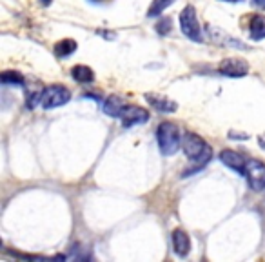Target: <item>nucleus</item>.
I'll return each instance as SVG.
<instances>
[{"instance_id": "nucleus-1", "label": "nucleus", "mask_w": 265, "mask_h": 262, "mask_svg": "<svg viewBox=\"0 0 265 262\" xmlns=\"http://www.w3.org/2000/svg\"><path fill=\"white\" fill-rule=\"evenodd\" d=\"M158 148L164 155H174L182 148V137H180L178 126L173 122H162L157 129Z\"/></svg>"}, {"instance_id": "nucleus-2", "label": "nucleus", "mask_w": 265, "mask_h": 262, "mask_svg": "<svg viewBox=\"0 0 265 262\" xmlns=\"http://www.w3.org/2000/svg\"><path fill=\"white\" fill-rule=\"evenodd\" d=\"M71 99V91L62 84H53L42 89V99H40V106L44 109H53L58 106L67 104Z\"/></svg>"}, {"instance_id": "nucleus-3", "label": "nucleus", "mask_w": 265, "mask_h": 262, "mask_svg": "<svg viewBox=\"0 0 265 262\" xmlns=\"http://www.w3.org/2000/svg\"><path fill=\"white\" fill-rule=\"evenodd\" d=\"M180 27H182L183 35L193 40H202V29L196 18V9L193 6H185L180 13Z\"/></svg>"}, {"instance_id": "nucleus-4", "label": "nucleus", "mask_w": 265, "mask_h": 262, "mask_svg": "<svg viewBox=\"0 0 265 262\" xmlns=\"http://www.w3.org/2000/svg\"><path fill=\"white\" fill-rule=\"evenodd\" d=\"M245 177L249 180V186L254 191L265 189V162L256 160V158H249L247 168H245Z\"/></svg>"}, {"instance_id": "nucleus-5", "label": "nucleus", "mask_w": 265, "mask_h": 262, "mask_svg": "<svg viewBox=\"0 0 265 262\" xmlns=\"http://www.w3.org/2000/svg\"><path fill=\"white\" fill-rule=\"evenodd\" d=\"M218 71L225 77H233V79H240V77H245L249 73V64L244 60V58H223L218 66Z\"/></svg>"}, {"instance_id": "nucleus-6", "label": "nucleus", "mask_w": 265, "mask_h": 262, "mask_svg": "<svg viewBox=\"0 0 265 262\" xmlns=\"http://www.w3.org/2000/svg\"><path fill=\"white\" fill-rule=\"evenodd\" d=\"M149 111L145 108H140V106H126V109L122 111L120 118H122L124 127H133L138 126V124H143L149 120Z\"/></svg>"}, {"instance_id": "nucleus-7", "label": "nucleus", "mask_w": 265, "mask_h": 262, "mask_svg": "<svg viewBox=\"0 0 265 262\" xmlns=\"http://www.w3.org/2000/svg\"><path fill=\"white\" fill-rule=\"evenodd\" d=\"M220 160L225 164L227 168H231L236 173L244 175L245 177V168H247V160H245L240 153L233 151V149H222L220 151Z\"/></svg>"}, {"instance_id": "nucleus-8", "label": "nucleus", "mask_w": 265, "mask_h": 262, "mask_svg": "<svg viewBox=\"0 0 265 262\" xmlns=\"http://www.w3.org/2000/svg\"><path fill=\"white\" fill-rule=\"evenodd\" d=\"M145 101L149 102V106H153L157 111H162V113H174L178 109L176 102L164 95H158V93H145Z\"/></svg>"}, {"instance_id": "nucleus-9", "label": "nucleus", "mask_w": 265, "mask_h": 262, "mask_svg": "<svg viewBox=\"0 0 265 262\" xmlns=\"http://www.w3.org/2000/svg\"><path fill=\"white\" fill-rule=\"evenodd\" d=\"M171 240H173V249L174 253L180 255V257H185L189 251H191V239L183 230H173L171 233Z\"/></svg>"}, {"instance_id": "nucleus-10", "label": "nucleus", "mask_w": 265, "mask_h": 262, "mask_svg": "<svg viewBox=\"0 0 265 262\" xmlns=\"http://www.w3.org/2000/svg\"><path fill=\"white\" fill-rule=\"evenodd\" d=\"M127 102L124 101L122 96L120 95H109L107 99L104 101V113L109 115V117H113V118H120V115H122V111L126 109Z\"/></svg>"}, {"instance_id": "nucleus-11", "label": "nucleus", "mask_w": 265, "mask_h": 262, "mask_svg": "<svg viewBox=\"0 0 265 262\" xmlns=\"http://www.w3.org/2000/svg\"><path fill=\"white\" fill-rule=\"evenodd\" d=\"M249 35L252 40L265 39V15H254L249 22Z\"/></svg>"}, {"instance_id": "nucleus-12", "label": "nucleus", "mask_w": 265, "mask_h": 262, "mask_svg": "<svg viewBox=\"0 0 265 262\" xmlns=\"http://www.w3.org/2000/svg\"><path fill=\"white\" fill-rule=\"evenodd\" d=\"M71 77L80 84H87V82H93V80H95V73H93V70L91 68H87V66H84V64L74 66L73 70H71Z\"/></svg>"}, {"instance_id": "nucleus-13", "label": "nucleus", "mask_w": 265, "mask_h": 262, "mask_svg": "<svg viewBox=\"0 0 265 262\" xmlns=\"http://www.w3.org/2000/svg\"><path fill=\"white\" fill-rule=\"evenodd\" d=\"M74 51H77V42H74L73 39H64L60 40V42H57V46H55V55H57L58 58L69 57L71 53Z\"/></svg>"}, {"instance_id": "nucleus-14", "label": "nucleus", "mask_w": 265, "mask_h": 262, "mask_svg": "<svg viewBox=\"0 0 265 262\" xmlns=\"http://www.w3.org/2000/svg\"><path fill=\"white\" fill-rule=\"evenodd\" d=\"M174 0H153V4L149 6L147 9V17H160L162 13H164L165 9L169 8V6H173Z\"/></svg>"}, {"instance_id": "nucleus-15", "label": "nucleus", "mask_w": 265, "mask_h": 262, "mask_svg": "<svg viewBox=\"0 0 265 262\" xmlns=\"http://www.w3.org/2000/svg\"><path fill=\"white\" fill-rule=\"evenodd\" d=\"M0 80H2V84H11V86H24V77H22L20 73H17V71H6V73H2V77H0Z\"/></svg>"}, {"instance_id": "nucleus-16", "label": "nucleus", "mask_w": 265, "mask_h": 262, "mask_svg": "<svg viewBox=\"0 0 265 262\" xmlns=\"http://www.w3.org/2000/svg\"><path fill=\"white\" fill-rule=\"evenodd\" d=\"M157 31L160 33V35H167V33L171 31V18L169 17L160 18V22L157 24Z\"/></svg>"}, {"instance_id": "nucleus-17", "label": "nucleus", "mask_w": 265, "mask_h": 262, "mask_svg": "<svg viewBox=\"0 0 265 262\" xmlns=\"http://www.w3.org/2000/svg\"><path fill=\"white\" fill-rule=\"evenodd\" d=\"M252 4L258 6V8H261L265 11V0H252Z\"/></svg>"}, {"instance_id": "nucleus-18", "label": "nucleus", "mask_w": 265, "mask_h": 262, "mask_svg": "<svg viewBox=\"0 0 265 262\" xmlns=\"http://www.w3.org/2000/svg\"><path fill=\"white\" fill-rule=\"evenodd\" d=\"M258 144H260V148L265 149V133H261V135L258 137Z\"/></svg>"}, {"instance_id": "nucleus-19", "label": "nucleus", "mask_w": 265, "mask_h": 262, "mask_svg": "<svg viewBox=\"0 0 265 262\" xmlns=\"http://www.w3.org/2000/svg\"><path fill=\"white\" fill-rule=\"evenodd\" d=\"M40 4H44V6H49V4H51V0H40Z\"/></svg>"}, {"instance_id": "nucleus-20", "label": "nucleus", "mask_w": 265, "mask_h": 262, "mask_svg": "<svg viewBox=\"0 0 265 262\" xmlns=\"http://www.w3.org/2000/svg\"><path fill=\"white\" fill-rule=\"evenodd\" d=\"M225 2H242V0H225Z\"/></svg>"}]
</instances>
